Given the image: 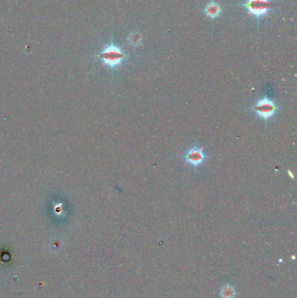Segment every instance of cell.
<instances>
[{
    "instance_id": "obj_4",
    "label": "cell",
    "mask_w": 297,
    "mask_h": 298,
    "mask_svg": "<svg viewBox=\"0 0 297 298\" xmlns=\"http://www.w3.org/2000/svg\"><path fill=\"white\" fill-rule=\"evenodd\" d=\"M207 159H208V155L205 154L202 147H197V146L189 148L184 155V161L188 165L195 169L203 165Z\"/></svg>"
},
{
    "instance_id": "obj_1",
    "label": "cell",
    "mask_w": 297,
    "mask_h": 298,
    "mask_svg": "<svg viewBox=\"0 0 297 298\" xmlns=\"http://www.w3.org/2000/svg\"><path fill=\"white\" fill-rule=\"evenodd\" d=\"M251 109L259 118L265 121H269V119H271L276 115L278 107L275 101L265 97L259 100Z\"/></svg>"
},
{
    "instance_id": "obj_2",
    "label": "cell",
    "mask_w": 297,
    "mask_h": 298,
    "mask_svg": "<svg viewBox=\"0 0 297 298\" xmlns=\"http://www.w3.org/2000/svg\"><path fill=\"white\" fill-rule=\"evenodd\" d=\"M99 57L104 61L105 64L111 67H116L121 65L128 56L120 48L115 45H111L106 47L103 52L99 54Z\"/></svg>"
},
{
    "instance_id": "obj_3",
    "label": "cell",
    "mask_w": 297,
    "mask_h": 298,
    "mask_svg": "<svg viewBox=\"0 0 297 298\" xmlns=\"http://www.w3.org/2000/svg\"><path fill=\"white\" fill-rule=\"evenodd\" d=\"M241 6L247 9L249 14L260 18L269 14L272 11L274 4L271 0H247V2L241 4Z\"/></svg>"
},
{
    "instance_id": "obj_5",
    "label": "cell",
    "mask_w": 297,
    "mask_h": 298,
    "mask_svg": "<svg viewBox=\"0 0 297 298\" xmlns=\"http://www.w3.org/2000/svg\"><path fill=\"white\" fill-rule=\"evenodd\" d=\"M205 13L207 14L208 17L210 18H215L218 17L219 15L221 14L222 12V8L220 7L216 2L215 1H212L209 4L205 7L204 9Z\"/></svg>"
},
{
    "instance_id": "obj_6",
    "label": "cell",
    "mask_w": 297,
    "mask_h": 298,
    "mask_svg": "<svg viewBox=\"0 0 297 298\" xmlns=\"http://www.w3.org/2000/svg\"><path fill=\"white\" fill-rule=\"evenodd\" d=\"M128 40L129 43L133 45L134 47H137V46H139L142 42V38H141V35L139 34V33H133V34H131L129 36Z\"/></svg>"
}]
</instances>
